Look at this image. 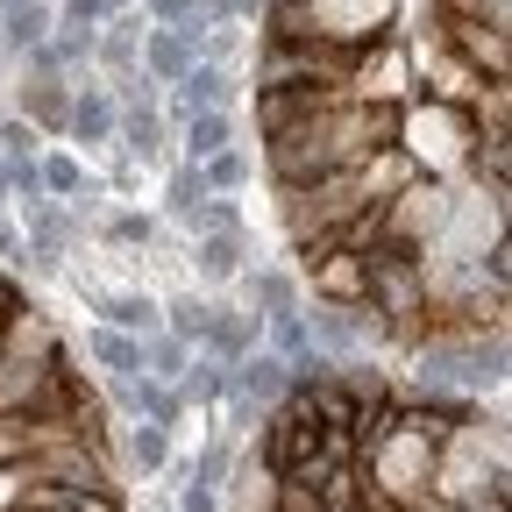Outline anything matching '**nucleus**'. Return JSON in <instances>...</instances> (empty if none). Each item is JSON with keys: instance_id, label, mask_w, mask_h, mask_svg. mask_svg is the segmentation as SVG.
<instances>
[{"instance_id": "nucleus-26", "label": "nucleus", "mask_w": 512, "mask_h": 512, "mask_svg": "<svg viewBox=\"0 0 512 512\" xmlns=\"http://www.w3.org/2000/svg\"><path fill=\"white\" fill-rule=\"evenodd\" d=\"M0 157H8V164L15 157H36V121H22V114L0 121Z\"/></svg>"}, {"instance_id": "nucleus-19", "label": "nucleus", "mask_w": 512, "mask_h": 512, "mask_svg": "<svg viewBox=\"0 0 512 512\" xmlns=\"http://www.w3.org/2000/svg\"><path fill=\"white\" fill-rule=\"evenodd\" d=\"M36 171H43V192H50V200H86V192H93V178L79 171V157H64V150L43 157Z\"/></svg>"}, {"instance_id": "nucleus-18", "label": "nucleus", "mask_w": 512, "mask_h": 512, "mask_svg": "<svg viewBox=\"0 0 512 512\" xmlns=\"http://www.w3.org/2000/svg\"><path fill=\"white\" fill-rule=\"evenodd\" d=\"M64 114H72V93H64L57 79H36V86L22 93V121H36V128H64Z\"/></svg>"}, {"instance_id": "nucleus-12", "label": "nucleus", "mask_w": 512, "mask_h": 512, "mask_svg": "<svg viewBox=\"0 0 512 512\" xmlns=\"http://www.w3.org/2000/svg\"><path fill=\"white\" fill-rule=\"evenodd\" d=\"M249 278V313L256 320H271V313H292L299 306V285L285 278V271H242Z\"/></svg>"}, {"instance_id": "nucleus-5", "label": "nucleus", "mask_w": 512, "mask_h": 512, "mask_svg": "<svg viewBox=\"0 0 512 512\" xmlns=\"http://www.w3.org/2000/svg\"><path fill=\"white\" fill-rule=\"evenodd\" d=\"M114 121H121V100L107 86H79L72 114H64V136L72 143H114Z\"/></svg>"}, {"instance_id": "nucleus-6", "label": "nucleus", "mask_w": 512, "mask_h": 512, "mask_svg": "<svg viewBox=\"0 0 512 512\" xmlns=\"http://www.w3.org/2000/svg\"><path fill=\"white\" fill-rule=\"evenodd\" d=\"M114 136H121V157H128V164H150V157L164 150V114H157V100H136V107H121Z\"/></svg>"}, {"instance_id": "nucleus-17", "label": "nucleus", "mask_w": 512, "mask_h": 512, "mask_svg": "<svg viewBox=\"0 0 512 512\" xmlns=\"http://www.w3.org/2000/svg\"><path fill=\"white\" fill-rule=\"evenodd\" d=\"M128 463H136L143 477H157V470L171 463V427H157V420H136V427H128Z\"/></svg>"}, {"instance_id": "nucleus-10", "label": "nucleus", "mask_w": 512, "mask_h": 512, "mask_svg": "<svg viewBox=\"0 0 512 512\" xmlns=\"http://www.w3.org/2000/svg\"><path fill=\"white\" fill-rule=\"evenodd\" d=\"M93 57L107 64V72H136V64H143V22L136 15L107 22V36H93Z\"/></svg>"}, {"instance_id": "nucleus-23", "label": "nucleus", "mask_w": 512, "mask_h": 512, "mask_svg": "<svg viewBox=\"0 0 512 512\" xmlns=\"http://www.w3.org/2000/svg\"><path fill=\"white\" fill-rule=\"evenodd\" d=\"M200 200H207V178H200V164H178V171H171V185H164V207L185 221Z\"/></svg>"}, {"instance_id": "nucleus-34", "label": "nucleus", "mask_w": 512, "mask_h": 512, "mask_svg": "<svg viewBox=\"0 0 512 512\" xmlns=\"http://www.w3.org/2000/svg\"><path fill=\"white\" fill-rule=\"evenodd\" d=\"M0 200H8V157H0Z\"/></svg>"}, {"instance_id": "nucleus-29", "label": "nucleus", "mask_w": 512, "mask_h": 512, "mask_svg": "<svg viewBox=\"0 0 512 512\" xmlns=\"http://www.w3.org/2000/svg\"><path fill=\"white\" fill-rule=\"evenodd\" d=\"M178 512H221V484H200V477H192V484L178 491Z\"/></svg>"}, {"instance_id": "nucleus-25", "label": "nucleus", "mask_w": 512, "mask_h": 512, "mask_svg": "<svg viewBox=\"0 0 512 512\" xmlns=\"http://www.w3.org/2000/svg\"><path fill=\"white\" fill-rule=\"evenodd\" d=\"M57 15H64V29H100L114 15V0H57Z\"/></svg>"}, {"instance_id": "nucleus-3", "label": "nucleus", "mask_w": 512, "mask_h": 512, "mask_svg": "<svg viewBox=\"0 0 512 512\" xmlns=\"http://www.w3.org/2000/svg\"><path fill=\"white\" fill-rule=\"evenodd\" d=\"M86 299H93V313L107 320V328H121V335H157V328H164V306H157L150 292H114V285H93Z\"/></svg>"}, {"instance_id": "nucleus-16", "label": "nucleus", "mask_w": 512, "mask_h": 512, "mask_svg": "<svg viewBox=\"0 0 512 512\" xmlns=\"http://www.w3.org/2000/svg\"><path fill=\"white\" fill-rule=\"evenodd\" d=\"M185 363H192V342H178V335H143V370L157 377V384H178L185 377Z\"/></svg>"}, {"instance_id": "nucleus-4", "label": "nucleus", "mask_w": 512, "mask_h": 512, "mask_svg": "<svg viewBox=\"0 0 512 512\" xmlns=\"http://www.w3.org/2000/svg\"><path fill=\"white\" fill-rule=\"evenodd\" d=\"M50 29H57L50 0H8V8H0V57H29Z\"/></svg>"}, {"instance_id": "nucleus-36", "label": "nucleus", "mask_w": 512, "mask_h": 512, "mask_svg": "<svg viewBox=\"0 0 512 512\" xmlns=\"http://www.w3.org/2000/svg\"><path fill=\"white\" fill-rule=\"evenodd\" d=\"M0 8H8V0H0Z\"/></svg>"}, {"instance_id": "nucleus-7", "label": "nucleus", "mask_w": 512, "mask_h": 512, "mask_svg": "<svg viewBox=\"0 0 512 512\" xmlns=\"http://www.w3.org/2000/svg\"><path fill=\"white\" fill-rule=\"evenodd\" d=\"M192 271H200L207 285L242 278V228H214V235H200V242H192Z\"/></svg>"}, {"instance_id": "nucleus-21", "label": "nucleus", "mask_w": 512, "mask_h": 512, "mask_svg": "<svg viewBox=\"0 0 512 512\" xmlns=\"http://www.w3.org/2000/svg\"><path fill=\"white\" fill-rule=\"evenodd\" d=\"M200 178H207V192H235V185H249V157L228 143V150H214V157L200 164Z\"/></svg>"}, {"instance_id": "nucleus-31", "label": "nucleus", "mask_w": 512, "mask_h": 512, "mask_svg": "<svg viewBox=\"0 0 512 512\" xmlns=\"http://www.w3.org/2000/svg\"><path fill=\"white\" fill-rule=\"evenodd\" d=\"M15 313H22V292H15L8 271H0V320H15Z\"/></svg>"}, {"instance_id": "nucleus-27", "label": "nucleus", "mask_w": 512, "mask_h": 512, "mask_svg": "<svg viewBox=\"0 0 512 512\" xmlns=\"http://www.w3.org/2000/svg\"><path fill=\"white\" fill-rule=\"evenodd\" d=\"M107 242L143 249V242H150V214H114V221H107Z\"/></svg>"}, {"instance_id": "nucleus-28", "label": "nucleus", "mask_w": 512, "mask_h": 512, "mask_svg": "<svg viewBox=\"0 0 512 512\" xmlns=\"http://www.w3.org/2000/svg\"><path fill=\"white\" fill-rule=\"evenodd\" d=\"M192 477H200V484H221V477H228V441H207L200 463H192Z\"/></svg>"}, {"instance_id": "nucleus-32", "label": "nucleus", "mask_w": 512, "mask_h": 512, "mask_svg": "<svg viewBox=\"0 0 512 512\" xmlns=\"http://www.w3.org/2000/svg\"><path fill=\"white\" fill-rule=\"evenodd\" d=\"M0 256H8V264H22V235H15L8 221H0Z\"/></svg>"}, {"instance_id": "nucleus-11", "label": "nucleus", "mask_w": 512, "mask_h": 512, "mask_svg": "<svg viewBox=\"0 0 512 512\" xmlns=\"http://www.w3.org/2000/svg\"><path fill=\"white\" fill-rule=\"evenodd\" d=\"M185 64H192V43L178 36V29H157V36H143V72L150 79H185Z\"/></svg>"}, {"instance_id": "nucleus-33", "label": "nucleus", "mask_w": 512, "mask_h": 512, "mask_svg": "<svg viewBox=\"0 0 512 512\" xmlns=\"http://www.w3.org/2000/svg\"><path fill=\"white\" fill-rule=\"evenodd\" d=\"M221 8H228V15L242 22V15H264V8H271V0H221Z\"/></svg>"}, {"instance_id": "nucleus-35", "label": "nucleus", "mask_w": 512, "mask_h": 512, "mask_svg": "<svg viewBox=\"0 0 512 512\" xmlns=\"http://www.w3.org/2000/svg\"><path fill=\"white\" fill-rule=\"evenodd\" d=\"M114 8H136V0H114Z\"/></svg>"}, {"instance_id": "nucleus-22", "label": "nucleus", "mask_w": 512, "mask_h": 512, "mask_svg": "<svg viewBox=\"0 0 512 512\" xmlns=\"http://www.w3.org/2000/svg\"><path fill=\"white\" fill-rule=\"evenodd\" d=\"M36 491H43L36 463H0V512H22V505H29Z\"/></svg>"}, {"instance_id": "nucleus-30", "label": "nucleus", "mask_w": 512, "mask_h": 512, "mask_svg": "<svg viewBox=\"0 0 512 512\" xmlns=\"http://www.w3.org/2000/svg\"><path fill=\"white\" fill-rule=\"evenodd\" d=\"M143 8H150V15L171 29V22H185V15H192V0H143Z\"/></svg>"}, {"instance_id": "nucleus-13", "label": "nucleus", "mask_w": 512, "mask_h": 512, "mask_svg": "<svg viewBox=\"0 0 512 512\" xmlns=\"http://www.w3.org/2000/svg\"><path fill=\"white\" fill-rule=\"evenodd\" d=\"M214 150H228V114H221V107L185 114V164H207Z\"/></svg>"}, {"instance_id": "nucleus-9", "label": "nucleus", "mask_w": 512, "mask_h": 512, "mask_svg": "<svg viewBox=\"0 0 512 512\" xmlns=\"http://www.w3.org/2000/svg\"><path fill=\"white\" fill-rule=\"evenodd\" d=\"M207 356H221V363H242L249 349H256V313H235V306H214V328H207V342H200Z\"/></svg>"}, {"instance_id": "nucleus-1", "label": "nucleus", "mask_w": 512, "mask_h": 512, "mask_svg": "<svg viewBox=\"0 0 512 512\" xmlns=\"http://www.w3.org/2000/svg\"><path fill=\"white\" fill-rule=\"evenodd\" d=\"M114 399L136 413V420H157V427H178V420H185L178 384H157L150 370H121V377H114Z\"/></svg>"}, {"instance_id": "nucleus-14", "label": "nucleus", "mask_w": 512, "mask_h": 512, "mask_svg": "<svg viewBox=\"0 0 512 512\" xmlns=\"http://www.w3.org/2000/svg\"><path fill=\"white\" fill-rule=\"evenodd\" d=\"M93 363L107 370V377H121V370H143V335H121V328H93Z\"/></svg>"}, {"instance_id": "nucleus-15", "label": "nucleus", "mask_w": 512, "mask_h": 512, "mask_svg": "<svg viewBox=\"0 0 512 512\" xmlns=\"http://www.w3.org/2000/svg\"><path fill=\"white\" fill-rule=\"evenodd\" d=\"M207 328H214V299H171L164 306V335H178V342H192V349H200L207 342Z\"/></svg>"}, {"instance_id": "nucleus-20", "label": "nucleus", "mask_w": 512, "mask_h": 512, "mask_svg": "<svg viewBox=\"0 0 512 512\" xmlns=\"http://www.w3.org/2000/svg\"><path fill=\"white\" fill-rule=\"evenodd\" d=\"M271 356H285V363L313 356V328H306L299 306H292V313H271Z\"/></svg>"}, {"instance_id": "nucleus-2", "label": "nucleus", "mask_w": 512, "mask_h": 512, "mask_svg": "<svg viewBox=\"0 0 512 512\" xmlns=\"http://www.w3.org/2000/svg\"><path fill=\"white\" fill-rule=\"evenodd\" d=\"M228 384H235L249 406H278V399H285V384H292V363L271 356V349H249L242 363H228Z\"/></svg>"}, {"instance_id": "nucleus-8", "label": "nucleus", "mask_w": 512, "mask_h": 512, "mask_svg": "<svg viewBox=\"0 0 512 512\" xmlns=\"http://www.w3.org/2000/svg\"><path fill=\"white\" fill-rule=\"evenodd\" d=\"M178 86V114H200V107H228V72H221V64H200V57H192L185 64V79H171Z\"/></svg>"}, {"instance_id": "nucleus-37", "label": "nucleus", "mask_w": 512, "mask_h": 512, "mask_svg": "<svg viewBox=\"0 0 512 512\" xmlns=\"http://www.w3.org/2000/svg\"><path fill=\"white\" fill-rule=\"evenodd\" d=\"M356 512H363V505H356Z\"/></svg>"}, {"instance_id": "nucleus-24", "label": "nucleus", "mask_w": 512, "mask_h": 512, "mask_svg": "<svg viewBox=\"0 0 512 512\" xmlns=\"http://www.w3.org/2000/svg\"><path fill=\"white\" fill-rule=\"evenodd\" d=\"M484 150H477V178H484V192H505V128H491V136H477Z\"/></svg>"}]
</instances>
